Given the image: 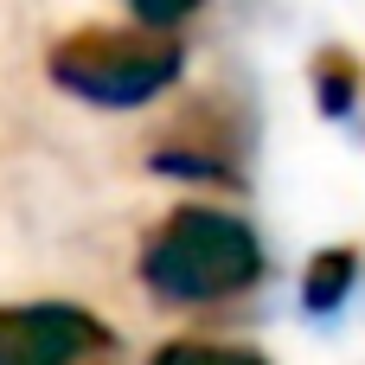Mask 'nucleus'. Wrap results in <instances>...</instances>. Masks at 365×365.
Segmentation results:
<instances>
[{
	"label": "nucleus",
	"instance_id": "obj_1",
	"mask_svg": "<svg viewBox=\"0 0 365 365\" xmlns=\"http://www.w3.org/2000/svg\"><path fill=\"white\" fill-rule=\"evenodd\" d=\"M263 269H269L263 237L218 205H180L141 244V289L167 308H212V302L250 295Z\"/></svg>",
	"mask_w": 365,
	"mask_h": 365
},
{
	"label": "nucleus",
	"instance_id": "obj_2",
	"mask_svg": "<svg viewBox=\"0 0 365 365\" xmlns=\"http://www.w3.org/2000/svg\"><path fill=\"white\" fill-rule=\"evenodd\" d=\"M51 77L96 109H135V103H154L180 77V45L154 26L148 32H77L51 51Z\"/></svg>",
	"mask_w": 365,
	"mask_h": 365
},
{
	"label": "nucleus",
	"instance_id": "obj_3",
	"mask_svg": "<svg viewBox=\"0 0 365 365\" xmlns=\"http://www.w3.org/2000/svg\"><path fill=\"white\" fill-rule=\"evenodd\" d=\"M0 365H115V334L71 302L0 308Z\"/></svg>",
	"mask_w": 365,
	"mask_h": 365
},
{
	"label": "nucleus",
	"instance_id": "obj_4",
	"mask_svg": "<svg viewBox=\"0 0 365 365\" xmlns=\"http://www.w3.org/2000/svg\"><path fill=\"white\" fill-rule=\"evenodd\" d=\"M353 289H359V250H353V244H334V250H321V257L308 263V276H302V308H308L314 321H334V314L353 302Z\"/></svg>",
	"mask_w": 365,
	"mask_h": 365
},
{
	"label": "nucleus",
	"instance_id": "obj_5",
	"mask_svg": "<svg viewBox=\"0 0 365 365\" xmlns=\"http://www.w3.org/2000/svg\"><path fill=\"white\" fill-rule=\"evenodd\" d=\"M148 365H269L250 346H218V340H167Z\"/></svg>",
	"mask_w": 365,
	"mask_h": 365
},
{
	"label": "nucleus",
	"instance_id": "obj_6",
	"mask_svg": "<svg viewBox=\"0 0 365 365\" xmlns=\"http://www.w3.org/2000/svg\"><path fill=\"white\" fill-rule=\"evenodd\" d=\"M314 90H321L327 115H346V109H353V96H359V71H353L346 58H327V64L314 71Z\"/></svg>",
	"mask_w": 365,
	"mask_h": 365
},
{
	"label": "nucleus",
	"instance_id": "obj_7",
	"mask_svg": "<svg viewBox=\"0 0 365 365\" xmlns=\"http://www.w3.org/2000/svg\"><path fill=\"white\" fill-rule=\"evenodd\" d=\"M128 6H135V13H141L154 32H167V26H180V19H186L199 0H128Z\"/></svg>",
	"mask_w": 365,
	"mask_h": 365
}]
</instances>
